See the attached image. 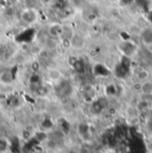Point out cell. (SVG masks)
Wrapping results in <instances>:
<instances>
[{
	"label": "cell",
	"instance_id": "30bf717a",
	"mask_svg": "<svg viewBox=\"0 0 152 153\" xmlns=\"http://www.w3.org/2000/svg\"><path fill=\"white\" fill-rule=\"evenodd\" d=\"M50 32L53 36H58V35H61L62 33V28L59 27V26H53L51 28L50 30Z\"/></svg>",
	"mask_w": 152,
	"mask_h": 153
},
{
	"label": "cell",
	"instance_id": "3957f363",
	"mask_svg": "<svg viewBox=\"0 0 152 153\" xmlns=\"http://www.w3.org/2000/svg\"><path fill=\"white\" fill-rule=\"evenodd\" d=\"M38 12L33 8H27L21 13V19L27 24H31L38 20Z\"/></svg>",
	"mask_w": 152,
	"mask_h": 153
},
{
	"label": "cell",
	"instance_id": "277c9868",
	"mask_svg": "<svg viewBox=\"0 0 152 153\" xmlns=\"http://www.w3.org/2000/svg\"><path fill=\"white\" fill-rule=\"evenodd\" d=\"M34 37H35V30L32 29H29V30H23L19 35H17L15 40L18 43H29L33 40Z\"/></svg>",
	"mask_w": 152,
	"mask_h": 153
},
{
	"label": "cell",
	"instance_id": "9c48e42d",
	"mask_svg": "<svg viewBox=\"0 0 152 153\" xmlns=\"http://www.w3.org/2000/svg\"><path fill=\"white\" fill-rule=\"evenodd\" d=\"M142 37L144 38V40L147 41L148 43L152 42V30H145L142 34Z\"/></svg>",
	"mask_w": 152,
	"mask_h": 153
},
{
	"label": "cell",
	"instance_id": "5bb4252c",
	"mask_svg": "<svg viewBox=\"0 0 152 153\" xmlns=\"http://www.w3.org/2000/svg\"><path fill=\"white\" fill-rule=\"evenodd\" d=\"M0 75H1V71H0Z\"/></svg>",
	"mask_w": 152,
	"mask_h": 153
},
{
	"label": "cell",
	"instance_id": "7c38bea8",
	"mask_svg": "<svg viewBox=\"0 0 152 153\" xmlns=\"http://www.w3.org/2000/svg\"><path fill=\"white\" fill-rule=\"evenodd\" d=\"M39 81H40V78L37 74H33L30 77V82L31 85H38V84H39Z\"/></svg>",
	"mask_w": 152,
	"mask_h": 153
},
{
	"label": "cell",
	"instance_id": "7a4b0ae2",
	"mask_svg": "<svg viewBox=\"0 0 152 153\" xmlns=\"http://www.w3.org/2000/svg\"><path fill=\"white\" fill-rule=\"evenodd\" d=\"M55 93L59 97H67L72 93V86L69 81L63 80L56 85Z\"/></svg>",
	"mask_w": 152,
	"mask_h": 153
},
{
	"label": "cell",
	"instance_id": "8992f818",
	"mask_svg": "<svg viewBox=\"0 0 152 153\" xmlns=\"http://www.w3.org/2000/svg\"><path fill=\"white\" fill-rule=\"evenodd\" d=\"M71 64H72L74 70L78 73H83L85 70V63L81 59H76Z\"/></svg>",
	"mask_w": 152,
	"mask_h": 153
},
{
	"label": "cell",
	"instance_id": "6da1fadb",
	"mask_svg": "<svg viewBox=\"0 0 152 153\" xmlns=\"http://www.w3.org/2000/svg\"><path fill=\"white\" fill-rule=\"evenodd\" d=\"M130 68H131V60L128 58V56L125 55L116 66L115 74L119 78H124L129 74Z\"/></svg>",
	"mask_w": 152,
	"mask_h": 153
},
{
	"label": "cell",
	"instance_id": "ba28073f",
	"mask_svg": "<svg viewBox=\"0 0 152 153\" xmlns=\"http://www.w3.org/2000/svg\"><path fill=\"white\" fill-rule=\"evenodd\" d=\"M93 71H94L95 75H98V76H105V75H107L105 72H102V71H107L106 68L104 66H102V65H100V64L96 65L94 67Z\"/></svg>",
	"mask_w": 152,
	"mask_h": 153
},
{
	"label": "cell",
	"instance_id": "4fadbf2b",
	"mask_svg": "<svg viewBox=\"0 0 152 153\" xmlns=\"http://www.w3.org/2000/svg\"><path fill=\"white\" fill-rule=\"evenodd\" d=\"M49 76H51V78H53V79H58L61 76V73L56 70H52L49 72Z\"/></svg>",
	"mask_w": 152,
	"mask_h": 153
},
{
	"label": "cell",
	"instance_id": "5b68a950",
	"mask_svg": "<svg viewBox=\"0 0 152 153\" xmlns=\"http://www.w3.org/2000/svg\"><path fill=\"white\" fill-rule=\"evenodd\" d=\"M13 77H14V73H13V70H6L4 71H1V75H0V78L1 80L5 83V84H8V83H11L13 80Z\"/></svg>",
	"mask_w": 152,
	"mask_h": 153
},
{
	"label": "cell",
	"instance_id": "52a82bcc",
	"mask_svg": "<svg viewBox=\"0 0 152 153\" xmlns=\"http://www.w3.org/2000/svg\"><path fill=\"white\" fill-rule=\"evenodd\" d=\"M103 103H102V100H97V101H95L93 103V105H92V110H93V111L95 113V114H98V113H100L102 110H103Z\"/></svg>",
	"mask_w": 152,
	"mask_h": 153
},
{
	"label": "cell",
	"instance_id": "8fae6325",
	"mask_svg": "<svg viewBox=\"0 0 152 153\" xmlns=\"http://www.w3.org/2000/svg\"><path fill=\"white\" fill-rule=\"evenodd\" d=\"M8 148V143L5 140L0 139V152H4Z\"/></svg>",
	"mask_w": 152,
	"mask_h": 153
}]
</instances>
